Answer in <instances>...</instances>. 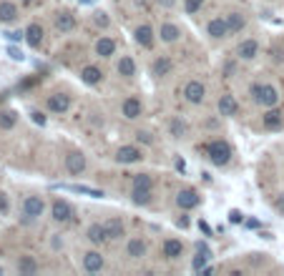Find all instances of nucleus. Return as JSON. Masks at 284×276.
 <instances>
[{"instance_id":"nucleus-1","label":"nucleus","mask_w":284,"mask_h":276,"mask_svg":"<svg viewBox=\"0 0 284 276\" xmlns=\"http://www.w3.org/2000/svg\"><path fill=\"white\" fill-rule=\"evenodd\" d=\"M251 96H254V101H257L259 106H264V108H274V106L279 103V93H277L274 85H259V83H254V85H251Z\"/></svg>"},{"instance_id":"nucleus-23","label":"nucleus","mask_w":284,"mask_h":276,"mask_svg":"<svg viewBox=\"0 0 284 276\" xmlns=\"http://www.w3.org/2000/svg\"><path fill=\"white\" fill-rule=\"evenodd\" d=\"M25 40H28V45L31 48H38L43 43V28L38 23H33V25H28V30H25Z\"/></svg>"},{"instance_id":"nucleus-50","label":"nucleus","mask_w":284,"mask_h":276,"mask_svg":"<svg viewBox=\"0 0 284 276\" xmlns=\"http://www.w3.org/2000/svg\"><path fill=\"white\" fill-rule=\"evenodd\" d=\"M0 276H3V269H0Z\"/></svg>"},{"instance_id":"nucleus-4","label":"nucleus","mask_w":284,"mask_h":276,"mask_svg":"<svg viewBox=\"0 0 284 276\" xmlns=\"http://www.w3.org/2000/svg\"><path fill=\"white\" fill-rule=\"evenodd\" d=\"M43 211H45V203L41 196H28L23 201V213L28 219H38V216H43Z\"/></svg>"},{"instance_id":"nucleus-19","label":"nucleus","mask_w":284,"mask_h":276,"mask_svg":"<svg viewBox=\"0 0 284 276\" xmlns=\"http://www.w3.org/2000/svg\"><path fill=\"white\" fill-rule=\"evenodd\" d=\"M86 236H88L91 243H103V241L108 238V231H106V226H103V224H93V226H88Z\"/></svg>"},{"instance_id":"nucleus-21","label":"nucleus","mask_w":284,"mask_h":276,"mask_svg":"<svg viewBox=\"0 0 284 276\" xmlns=\"http://www.w3.org/2000/svg\"><path fill=\"white\" fill-rule=\"evenodd\" d=\"M209 256H211V251H209V246L206 243H199L196 246V259H194V271H204L206 269V261H209Z\"/></svg>"},{"instance_id":"nucleus-22","label":"nucleus","mask_w":284,"mask_h":276,"mask_svg":"<svg viewBox=\"0 0 284 276\" xmlns=\"http://www.w3.org/2000/svg\"><path fill=\"white\" fill-rule=\"evenodd\" d=\"M116 71L121 73L123 78H133V76H136V63H133V58H131V55H123L121 60H119V66H116Z\"/></svg>"},{"instance_id":"nucleus-31","label":"nucleus","mask_w":284,"mask_h":276,"mask_svg":"<svg viewBox=\"0 0 284 276\" xmlns=\"http://www.w3.org/2000/svg\"><path fill=\"white\" fill-rule=\"evenodd\" d=\"M264 126L267 128H282V111H277V108L267 111L264 113Z\"/></svg>"},{"instance_id":"nucleus-2","label":"nucleus","mask_w":284,"mask_h":276,"mask_svg":"<svg viewBox=\"0 0 284 276\" xmlns=\"http://www.w3.org/2000/svg\"><path fill=\"white\" fill-rule=\"evenodd\" d=\"M206 154H209L214 166H226L232 161V146L226 141H211L206 146Z\"/></svg>"},{"instance_id":"nucleus-35","label":"nucleus","mask_w":284,"mask_h":276,"mask_svg":"<svg viewBox=\"0 0 284 276\" xmlns=\"http://www.w3.org/2000/svg\"><path fill=\"white\" fill-rule=\"evenodd\" d=\"M186 131H189V128H186V123H184L181 118L171 120V136H174V138H184V136H186Z\"/></svg>"},{"instance_id":"nucleus-29","label":"nucleus","mask_w":284,"mask_h":276,"mask_svg":"<svg viewBox=\"0 0 284 276\" xmlns=\"http://www.w3.org/2000/svg\"><path fill=\"white\" fill-rule=\"evenodd\" d=\"M131 198H133V203H138V206H146V203H151V189H136L133 186V191H131Z\"/></svg>"},{"instance_id":"nucleus-8","label":"nucleus","mask_w":284,"mask_h":276,"mask_svg":"<svg viewBox=\"0 0 284 276\" xmlns=\"http://www.w3.org/2000/svg\"><path fill=\"white\" fill-rule=\"evenodd\" d=\"M68 108H71V98H68V96H63V93L48 96V111H53V113H66Z\"/></svg>"},{"instance_id":"nucleus-17","label":"nucleus","mask_w":284,"mask_h":276,"mask_svg":"<svg viewBox=\"0 0 284 276\" xmlns=\"http://www.w3.org/2000/svg\"><path fill=\"white\" fill-rule=\"evenodd\" d=\"M184 254V243L179 238H166L163 241V256L166 259H179Z\"/></svg>"},{"instance_id":"nucleus-42","label":"nucleus","mask_w":284,"mask_h":276,"mask_svg":"<svg viewBox=\"0 0 284 276\" xmlns=\"http://www.w3.org/2000/svg\"><path fill=\"white\" fill-rule=\"evenodd\" d=\"M0 213H8V196L0 194Z\"/></svg>"},{"instance_id":"nucleus-7","label":"nucleus","mask_w":284,"mask_h":276,"mask_svg":"<svg viewBox=\"0 0 284 276\" xmlns=\"http://www.w3.org/2000/svg\"><path fill=\"white\" fill-rule=\"evenodd\" d=\"M50 211H53V219H55L58 224H66V221L73 216L71 203H68V201H61V198H55V201H53V208H50Z\"/></svg>"},{"instance_id":"nucleus-36","label":"nucleus","mask_w":284,"mask_h":276,"mask_svg":"<svg viewBox=\"0 0 284 276\" xmlns=\"http://www.w3.org/2000/svg\"><path fill=\"white\" fill-rule=\"evenodd\" d=\"M133 186H136V189H151L154 181H151L149 173H138V176H133Z\"/></svg>"},{"instance_id":"nucleus-25","label":"nucleus","mask_w":284,"mask_h":276,"mask_svg":"<svg viewBox=\"0 0 284 276\" xmlns=\"http://www.w3.org/2000/svg\"><path fill=\"white\" fill-rule=\"evenodd\" d=\"M113 50H116V43H113V40L111 38H98V43H96V53H98L101 58H111Z\"/></svg>"},{"instance_id":"nucleus-20","label":"nucleus","mask_w":284,"mask_h":276,"mask_svg":"<svg viewBox=\"0 0 284 276\" xmlns=\"http://www.w3.org/2000/svg\"><path fill=\"white\" fill-rule=\"evenodd\" d=\"M15 18H18V8H15V3L3 0V3H0V23H13Z\"/></svg>"},{"instance_id":"nucleus-18","label":"nucleus","mask_w":284,"mask_h":276,"mask_svg":"<svg viewBox=\"0 0 284 276\" xmlns=\"http://www.w3.org/2000/svg\"><path fill=\"white\" fill-rule=\"evenodd\" d=\"M159 38L163 43H176V40L181 38V30H179V25H174V23H163L161 28H159Z\"/></svg>"},{"instance_id":"nucleus-45","label":"nucleus","mask_w":284,"mask_h":276,"mask_svg":"<svg viewBox=\"0 0 284 276\" xmlns=\"http://www.w3.org/2000/svg\"><path fill=\"white\" fill-rule=\"evenodd\" d=\"M199 229H202V231L206 234V236H211V226H209L206 221H199Z\"/></svg>"},{"instance_id":"nucleus-34","label":"nucleus","mask_w":284,"mask_h":276,"mask_svg":"<svg viewBox=\"0 0 284 276\" xmlns=\"http://www.w3.org/2000/svg\"><path fill=\"white\" fill-rule=\"evenodd\" d=\"M15 120H18V113H15V111H3V113H0V128H3V131H10V128L15 126Z\"/></svg>"},{"instance_id":"nucleus-28","label":"nucleus","mask_w":284,"mask_h":276,"mask_svg":"<svg viewBox=\"0 0 284 276\" xmlns=\"http://www.w3.org/2000/svg\"><path fill=\"white\" fill-rule=\"evenodd\" d=\"M226 25H229V33H239L244 25H246V20H244L242 13H229L226 15Z\"/></svg>"},{"instance_id":"nucleus-24","label":"nucleus","mask_w":284,"mask_h":276,"mask_svg":"<svg viewBox=\"0 0 284 276\" xmlns=\"http://www.w3.org/2000/svg\"><path fill=\"white\" fill-rule=\"evenodd\" d=\"M126 251H128L131 259H141V256H146V241H141V238H131L128 246H126Z\"/></svg>"},{"instance_id":"nucleus-38","label":"nucleus","mask_w":284,"mask_h":276,"mask_svg":"<svg viewBox=\"0 0 284 276\" xmlns=\"http://www.w3.org/2000/svg\"><path fill=\"white\" fill-rule=\"evenodd\" d=\"M204 0H184V8H186V13H196V10H202Z\"/></svg>"},{"instance_id":"nucleus-41","label":"nucleus","mask_w":284,"mask_h":276,"mask_svg":"<svg viewBox=\"0 0 284 276\" xmlns=\"http://www.w3.org/2000/svg\"><path fill=\"white\" fill-rule=\"evenodd\" d=\"M25 36V33H20V30H10V33H5V38L8 40H20Z\"/></svg>"},{"instance_id":"nucleus-46","label":"nucleus","mask_w":284,"mask_h":276,"mask_svg":"<svg viewBox=\"0 0 284 276\" xmlns=\"http://www.w3.org/2000/svg\"><path fill=\"white\" fill-rule=\"evenodd\" d=\"M156 3H159L161 8H174V5H176V0H156Z\"/></svg>"},{"instance_id":"nucleus-48","label":"nucleus","mask_w":284,"mask_h":276,"mask_svg":"<svg viewBox=\"0 0 284 276\" xmlns=\"http://www.w3.org/2000/svg\"><path fill=\"white\" fill-rule=\"evenodd\" d=\"M20 3H33V0H20Z\"/></svg>"},{"instance_id":"nucleus-16","label":"nucleus","mask_w":284,"mask_h":276,"mask_svg":"<svg viewBox=\"0 0 284 276\" xmlns=\"http://www.w3.org/2000/svg\"><path fill=\"white\" fill-rule=\"evenodd\" d=\"M141 111H144V106H141V101H138V98H133V96H131V98H126V101H123V116H126L128 120L138 118V116H141Z\"/></svg>"},{"instance_id":"nucleus-9","label":"nucleus","mask_w":284,"mask_h":276,"mask_svg":"<svg viewBox=\"0 0 284 276\" xmlns=\"http://www.w3.org/2000/svg\"><path fill=\"white\" fill-rule=\"evenodd\" d=\"M199 194L194 191V189H184V191H179V196H176V203H179V208H196L199 206Z\"/></svg>"},{"instance_id":"nucleus-6","label":"nucleus","mask_w":284,"mask_h":276,"mask_svg":"<svg viewBox=\"0 0 284 276\" xmlns=\"http://www.w3.org/2000/svg\"><path fill=\"white\" fill-rule=\"evenodd\" d=\"M66 171H68L71 176H81L83 171H86V156L78 154V151L68 154V156H66Z\"/></svg>"},{"instance_id":"nucleus-14","label":"nucleus","mask_w":284,"mask_h":276,"mask_svg":"<svg viewBox=\"0 0 284 276\" xmlns=\"http://www.w3.org/2000/svg\"><path fill=\"white\" fill-rule=\"evenodd\" d=\"M237 111H239V103L234 101V96L224 93V96L219 98V113H221V116H237Z\"/></svg>"},{"instance_id":"nucleus-33","label":"nucleus","mask_w":284,"mask_h":276,"mask_svg":"<svg viewBox=\"0 0 284 276\" xmlns=\"http://www.w3.org/2000/svg\"><path fill=\"white\" fill-rule=\"evenodd\" d=\"M61 189H68V191H76V194H83V196H91V198H103L106 194L98 191V189H88V186H61Z\"/></svg>"},{"instance_id":"nucleus-37","label":"nucleus","mask_w":284,"mask_h":276,"mask_svg":"<svg viewBox=\"0 0 284 276\" xmlns=\"http://www.w3.org/2000/svg\"><path fill=\"white\" fill-rule=\"evenodd\" d=\"M93 23H96L98 28H108V15L98 10V13H93Z\"/></svg>"},{"instance_id":"nucleus-13","label":"nucleus","mask_w":284,"mask_h":276,"mask_svg":"<svg viewBox=\"0 0 284 276\" xmlns=\"http://www.w3.org/2000/svg\"><path fill=\"white\" fill-rule=\"evenodd\" d=\"M55 28H58L61 33H71V30L76 28V18H73V13H68V10L58 13V15H55Z\"/></svg>"},{"instance_id":"nucleus-32","label":"nucleus","mask_w":284,"mask_h":276,"mask_svg":"<svg viewBox=\"0 0 284 276\" xmlns=\"http://www.w3.org/2000/svg\"><path fill=\"white\" fill-rule=\"evenodd\" d=\"M18 271H20V274H36V271H38L36 259H33V256H23V259L18 261Z\"/></svg>"},{"instance_id":"nucleus-39","label":"nucleus","mask_w":284,"mask_h":276,"mask_svg":"<svg viewBox=\"0 0 284 276\" xmlns=\"http://www.w3.org/2000/svg\"><path fill=\"white\" fill-rule=\"evenodd\" d=\"M31 118H33V123H38V126H45V116H43L41 111H31Z\"/></svg>"},{"instance_id":"nucleus-5","label":"nucleus","mask_w":284,"mask_h":276,"mask_svg":"<svg viewBox=\"0 0 284 276\" xmlns=\"http://www.w3.org/2000/svg\"><path fill=\"white\" fill-rule=\"evenodd\" d=\"M116 161L119 163H138V161H144V151L136 146H121L116 151Z\"/></svg>"},{"instance_id":"nucleus-47","label":"nucleus","mask_w":284,"mask_h":276,"mask_svg":"<svg viewBox=\"0 0 284 276\" xmlns=\"http://www.w3.org/2000/svg\"><path fill=\"white\" fill-rule=\"evenodd\" d=\"M277 208H279V211L284 213V196H279V198H277Z\"/></svg>"},{"instance_id":"nucleus-27","label":"nucleus","mask_w":284,"mask_h":276,"mask_svg":"<svg viewBox=\"0 0 284 276\" xmlns=\"http://www.w3.org/2000/svg\"><path fill=\"white\" fill-rule=\"evenodd\" d=\"M151 73H154L156 78L168 76V73H171V60H168V58H156L154 66H151Z\"/></svg>"},{"instance_id":"nucleus-43","label":"nucleus","mask_w":284,"mask_h":276,"mask_svg":"<svg viewBox=\"0 0 284 276\" xmlns=\"http://www.w3.org/2000/svg\"><path fill=\"white\" fill-rule=\"evenodd\" d=\"M136 138H138V141H144V143H154V138H151L149 133H141V131L136 133Z\"/></svg>"},{"instance_id":"nucleus-3","label":"nucleus","mask_w":284,"mask_h":276,"mask_svg":"<svg viewBox=\"0 0 284 276\" xmlns=\"http://www.w3.org/2000/svg\"><path fill=\"white\" fill-rule=\"evenodd\" d=\"M184 98H186L189 103L199 106V103H204V98H206V88H204L199 80H189V83L184 85Z\"/></svg>"},{"instance_id":"nucleus-10","label":"nucleus","mask_w":284,"mask_h":276,"mask_svg":"<svg viewBox=\"0 0 284 276\" xmlns=\"http://www.w3.org/2000/svg\"><path fill=\"white\" fill-rule=\"evenodd\" d=\"M206 33L211 36V38L221 40L229 36V25H226V20H221V18H214V20H209V25H206Z\"/></svg>"},{"instance_id":"nucleus-15","label":"nucleus","mask_w":284,"mask_h":276,"mask_svg":"<svg viewBox=\"0 0 284 276\" xmlns=\"http://www.w3.org/2000/svg\"><path fill=\"white\" fill-rule=\"evenodd\" d=\"M83 269L91 271V274H93V271H101V269H103V256H101L98 251H88V254L83 256Z\"/></svg>"},{"instance_id":"nucleus-11","label":"nucleus","mask_w":284,"mask_h":276,"mask_svg":"<svg viewBox=\"0 0 284 276\" xmlns=\"http://www.w3.org/2000/svg\"><path fill=\"white\" fill-rule=\"evenodd\" d=\"M133 38H136V43H138V45L151 48L156 36H154V28H151V25H138V28L133 30Z\"/></svg>"},{"instance_id":"nucleus-26","label":"nucleus","mask_w":284,"mask_h":276,"mask_svg":"<svg viewBox=\"0 0 284 276\" xmlns=\"http://www.w3.org/2000/svg\"><path fill=\"white\" fill-rule=\"evenodd\" d=\"M81 78H83V83H88V85H96V83H101L103 73H101L96 66H86L81 71Z\"/></svg>"},{"instance_id":"nucleus-30","label":"nucleus","mask_w":284,"mask_h":276,"mask_svg":"<svg viewBox=\"0 0 284 276\" xmlns=\"http://www.w3.org/2000/svg\"><path fill=\"white\" fill-rule=\"evenodd\" d=\"M106 231H108V238H121L123 236V224H121V219H108L106 224Z\"/></svg>"},{"instance_id":"nucleus-44","label":"nucleus","mask_w":284,"mask_h":276,"mask_svg":"<svg viewBox=\"0 0 284 276\" xmlns=\"http://www.w3.org/2000/svg\"><path fill=\"white\" fill-rule=\"evenodd\" d=\"M229 219H232V224H239V221H242L244 216L239 213V211H232V213H229Z\"/></svg>"},{"instance_id":"nucleus-49","label":"nucleus","mask_w":284,"mask_h":276,"mask_svg":"<svg viewBox=\"0 0 284 276\" xmlns=\"http://www.w3.org/2000/svg\"><path fill=\"white\" fill-rule=\"evenodd\" d=\"M136 3H144V0H136Z\"/></svg>"},{"instance_id":"nucleus-12","label":"nucleus","mask_w":284,"mask_h":276,"mask_svg":"<svg viewBox=\"0 0 284 276\" xmlns=\"http://www.w3.org/2000/svg\"><path fill=\"white\" fill-rule=\"evenodd\" d=\"M237 55L244 58V60H254L259 55V43L257 40H242L239 48H237Z\"/></svg>"},{"instance_id":"nucleus-40","label":"nucleus","mask_w":284,"mask_h":276,"mask_svg":"<svg viewBox=\"0 0 284 276\" xmlns=\"http://www.w3.org/2000/svg\"><path fill=\"white\" fill-rule=\"evenodd\" d=\"M8 55H10L13 60H23V53H20L18 48H10V50H8Z\"/></svg>"}]
</instances>
